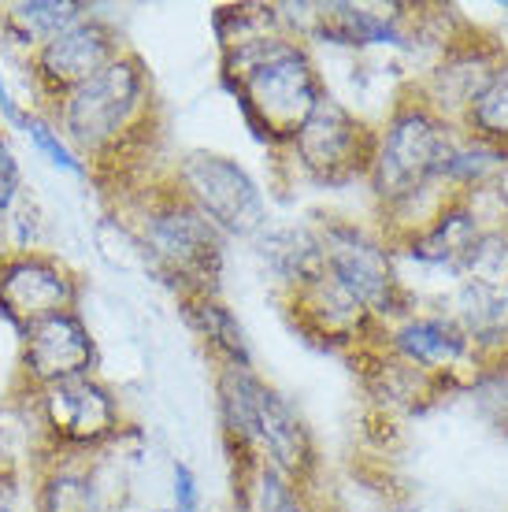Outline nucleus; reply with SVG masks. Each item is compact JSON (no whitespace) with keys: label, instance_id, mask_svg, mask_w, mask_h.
<instances>
[{"label":"nucleus","instance_id":"f257e3e1","mask_svg":"<svg viewBox=\"0 0 508 512\" xmlns=\"http://www.w3.org/2000/svg\"><path fill=\"white\" fill-rule=\"evenodd\" d=\"M45 116L89 164V179L112 193L115 205L153 182L145 179V160L160 141V104L138 52L123 49Z\"/></svg>","mask_w":508,"mask_h":512},{"label":"nucleus","instance_id":"f03ea898","mask_svg":"<svg viewBox=\"0 0 508 512\" xmlns=\"http://www.w3.org/2000/svg\"><path fill=\"white\" fill-rule=\"evenodd\" d=\"M223 86L238 104L245 127L264 145H290L327 93L305 41L290 38L286 30L223 49Z\"/></svg>","mask_w":508,"mask_h":512},{"label":"nucleus","instance_id":"7ed1b4c3","mask_svg":"<svg viewBox=\"0 0 508 512\" xmlns=\"http://www.w3.org/2000/svg\"><path fill=\"white\" fill-rule=\"evenodd\" d=\"M130 238L145 264L182 297L219 294L223 275V234L178 193L171 179H153L119 201Z\"/></svg>","mask_w":508,"mask_h":512},{"label":"nucleus","instance_id":"20e7f679","mask_svg":"<svg viewBox=\"0 0 508 512\" xmlns=\"http://www.w3.org/2000/svg\"><path fill=\"white\" fill-rule=\"evenodd\" d=\"M453 134L442 116H434L423 101H405L375 141L368 182L386 216L412 212L423 193L445 179V164L453 156Z\"/></svg>","mask_w":508,"mask_h":512},{"label":"nucleus","instance_id":"39448f33","mask_svg":"<svg viewBox=\"0 0 508 512\" xmlns=\"http://www.w3.org/2000/svg\"><path fill=\"white\" fill-rule=\"evenodd\" d=\"M30 394V390H26ZM52 453L89 457L123 435V401L101 375H82L30 394Z\"/></svg>","mask_w":508,"mask_h":512},{"label":"nucleus","instance_id":"423d86ee","mask_svg":"<svg viewBox=\"0 0 508 512\" xmlns=\"http://www.w3.org/2000/svg\"><path fill=\"white\" fill-rule=\"evenodd\" d=\"M171 182L223 238H249L264 231L267 201L238 160L208 149H190L175 160Z\"/></svg>","mask_w":508,"mask_h":512},{"label":"nucleus","instance_id":"0eeeda50","mask_svg":"<svg viewBox=\"0 0 508 512\" xmlns=\"http://www.w3.org/2000/svg\"><path fill=\"white\" fill-rule=\"evenodd\" d=\"M316 234L319 249H323V275L334 286H342L371 320H390V316L405 312V290L397 282L386 242H379L375 234H368L356 223H342V219H331Z\"/></svg>","mask_w":508,"mask_h":512},{"label":"nucleus","instance_id":"6e6552de","mask_svg":"<svg viewBox=\"0 0 508 512\" xmlns=\"http://www.w3.org/2000/svg\"><path fill=\"white\" fill-rule=\"evenodd\" d=\"M375 141L379 138L342 101L323 93L301 123V130L293 134L290 153L297 156V167L312 182L345 186L353 179H368L371 160H375Z\"/></svg>","mask_w":508,"mask_h":512},{"label":"nucleus","instance_id":"1a4fd4ad","mask_svg":"<svg viewBox=\"0 0 508 512\" xmlns=\"http://www.w3.org/2000/svg\"><path fill=\"white\" fill-rule=\"evenodd\" d=\"M127 49L119 30H115L112 19H104L97 8L89 15H82L78 23H71L67 30H60L56 38H49L38 52L26 56V71H30V82H34V93L45 108L38 112H49L52 104L67 97L71 90H78L82 82L97 75L101 67H108Z\"/></svg>","mask_w":508,"mask_h":512},{"label":"nucleus","instance_id":"9d476101","mask_svg":"<svg viewBox=\"0 0 508 512\" xmlns=\"http://www.w3.org/2000/svg\"><path fill=\"white\" fill-rule=\"evenodd\" d=\"M82 305V279L64 256L45 249L0 253V316L12 323L15 334L26 327L75 312Z\"/></svg>","mask_w":508,"mask_h":512},{"label":"nucleus","instance_id":"9b49d317","mask_svg":"<svg viewBox=\"0 0 508 512\" xmlns=\"http://www.w3.org/2000/svg\"><path fill=\"white\" fill-rule=\"evenodd\" d=\"M101 349L89 331L82 312H60L34 323L19 334V368H15V390H45V386L97 375Z\"/></svg>","mask_w":508,"mask_h":512},{"label":"nucleus","instance_id":"f8f14e48","mask_svg":"<svg viewBox=\"0 0 508 512\" xmlns=\"http://www.w3.org/2000/svg\"><path fill=\"white\" fill-rule=\"evenodd\" d=\"M256 453H260V461L279 468L297 487L316 468L312 431L301 420V412L293 409L275 386H264V397H260V438H256Z\"/></svg>","mask_w":508,"mask_h":512},{"label":"nucleus","instance_id":"ddd939ff","mask_svg":"<svg viewBox=\"0 0 508 512\" xmlns=\"http://www.w3.org/2000/svg\"><path fill=\"white\" fill-rule=\"evenodd\" d=\"M264 379L253 368H234V364H219L216 372V409L219 427H223V446H227L230 461L249 464L260 461L256 453V438H260V397H264Z\"/></svg>","mask_w":508,"mask_h":512},{"label":"nucleus","instance_id":"4468645a","mask_svg":"<svg viewBox=\"0 0 508 512\" xmlns=\"http://www.w3.org/2000/svg\"><path fill=\"white\" fill-rule=\"evenodd\" d=\"M290 305H293V312H297L301 331L319 338L323 346H353V342L364 338V331H368L371 323H375L368 312L356 305L342 286H334L327 275H319L316 282L293 290Z\"/></svg>","mask_w":508,"mask_h":512},{"label":"nucleus","instance_id":"2eb2a0df","mask_svg":"<svg viewBox=\"0 0 508 512\" xmlns=\"http://www.w3.org/2000/svg\"><path fill=\"white\" fill-rule=\"evenodd\" d=\"M49 453L52 449L45 446L30 394L12 386V394L0 397V479L4 483H30Z\"/></svg>","mask_w":508,"mask_h":512},{"label":"nucleus","instance_id":"dca6fc26","mask_svg":"<svg viewBox=\"0 0 508 512\" xmlns=\"http://www.w3.org/2000/svg\"><path fill=\"white\" fill-rule=\"evenodd\" d=\"M26 494H30V512H97V479L89 457L49 453Z\"/></svg>","mask_w":508,"mask_h":512},{"label":"nucleus","instance_id":"f3484780","mask_svg":"<svg viewBox=\"0 0 508 512\" xmlns=\"http://www.w3.org/2000/svg\"><path fill=\"white\" fill-rule=\"evenodd\" d=\"M390 349L405 360L408 368L423 372H445L468 353V338L453 320L438 316H405L390 331Z\"/></svg>","mask_w":508,"mask_h":512},{"label":"nucleus","instance_id":"a211bd4d","mask_svg":"<svg viewBox=\"0 0 508 512\" xmlns=\"http://www.w3.org/2000/svg\"><path fill=\"white\" fill-rule=\"evenodd\" d=\"M89 12H93V4H86V0H19V4H4L0 8V38L23 56H30Z\"/></svg>","mask_w":508,"mask_h":512},{"label":"nucleus","instance_id":"6ab92c4d","mask_svg":"<svg viewBox=\"0 0 508 512\" xmlns=\"http://www.w3.org/2000/svg\"><path fill=\"white\" fill-rule=\"evenodd\" d=\"M182 316L190 323V331L204 342V349L216 357V364H234V368H253V353H249V338L238 316L219 294L182 297Z\"/></svg>","mask_w":508,"mask_h":512},{"label":"nucleus","instance_id":"aec40b11","mask_svg":"<svg viewBox=\"0 0 508 512\" xmlns=\"http://www.w3.org/2000/svg\"><path fill=\"white\" fill-rule=\"evenodd\" d=\"M312 34L331 45H349V49H368V45H405V34L394 15H379L364 4H316Z\"/></svg>","mask_w":508,"mask_h":512},{"label":"nucleus","instance_id":"412c9836","mask_svg":"<svg viewBox=\"0 0 508 512\" xmlns=\"http://www.w3.org/2000/svg\"><path fill=\"white\" fill-rule=\"evenodd\" d=\"M260 256L264 264L275 271V279L286 290H301L308 282L323 275V249H319V234L308 227H282V231H267L260 238Z\"/></svg>","mask_w":508,"mask_h":512},{"label":"nucleus","instance_id":"4be33fe9","mask_svg":"<svg viewBox=\"0 0 508 512\" xmlns=\"http://www.w3.org/2000/svg\"><path fill=\"white\" fill-rule=\"evenodd\" d=\"M464 123L475 141H483L497 153L508 149V56L494 60L486 82L464 108Z\"/></svg>","mask_w":508,"mask_h":512},{"label":"nucleus","instance_id":"5701e85b","mask_svg":"<svg viewBox=\"0 0 508 512\" xmlns=\"http://www.w3.org/2000/svg\"><path fill=\"white\" fill-rule=\"evenodd\" d=\"M30 138V145L38 149L45 160H49L56 171H64V175H75V179H89V164L82 160V156L71 149V141L56 130V123H52L45 112H26L23 127H19Z\"/></svg>","mask_w":508,"mask_h":512},{"label":"nucleus","instance_id":"b1692460","mask_svg":"<svg viewBox=\"0 0 508 512\" xmlns=\"http://www.w3.org/2000/svg\"><path fill=\"white\" fill-rule=\"evenodd\" d=\"M26 197L23 190V171H19V160H15L12 145L0 134V227L8 223V216L15 212V205Z\"/></svg>","mask_w":508,"mask_h":512},{"label":"nucleus","instance_id":"393cba45","mask_svg":"<svg viewBox=\"0 0 508 512\" xmlns=\"http://www.w3.org/2000/svg\"><path fill=\"white\" fill-rule=\"evenodd\" d=\"M171 479H175V509L171 512H201V487H197V475L190 464L175 461Z\"/></svg>","mask_w":508,"mask_h":512},{"label":"nucleus","instance_id":"a878e982","mask_svg":"<svg viewBox=\"0 0 508 512\" xmlns=\"http://www.w3.org/2000/svg\"><path fill=\"white\" fill-rule=\"evenodd\" d=\"M0 512H30L26 483H4L0 479Z\"/></svg>","mask_w":508,"mask_h":512},{"label":"nucleus","instance_id":"bb28decb","mask_svg":"<svg viewBox=\"0 0 508 512\" xmlns=\"http://www.w3.org/2000/svg\"><path fill=\"white\" fill-rule=\"evenodd\" d=\"M0 119H8V123H15V127H23V119H26V108L12 97L4 71H0Z\"/></svg>","mask_w":508,"mask_h":512},{"label":"nucleus","instance_id":"cd10ccee","mask_svg":"<svg viewBox=\"0 0 508 512\" xmlns=\"http://www.w3.org/2000/svg\"><path fill=\"white\" fill-rule=\"evenodd\" d=\"M501 201H505V208H508V171L501 175Z\"/></svg>","mask_w":508,"mask_h":512},{"label":"nucleus","instance_id":"c85d7f7f","mask_svg":"<svg viewBox=\"0 0 508 512\" xmlns=\"http://www.w3.org/2000/svg\"><path fill=\"white\" fill-rule=\"evenodd\" d=\"M505 305H508V290H505Z\"/></svg>","mask_w":508,"mask_h":512},{"label":"nucleus","instance_id":"c756f323","mask_svg":"<svg viewBox=\"0 0 508 512\" xmlns=\"http://www.w3.org/2000/svg\"><path fill=\"white\" fill-rule=\"evenodd\" d=\"M153 512H167V509H153Z\"/></svg>","mask_w":508,"mask_h":512}]
</instances>
